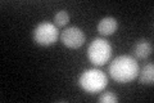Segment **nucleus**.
<instances>
[{
  "label": "nucleus",
  "mask_w": 154,
  "mask_h": 103,
  "mask_svg": "<svg viewBox=\"0 0 154 103\" xmlns=\"http://www.w3.org/2000/svg\"><path fill=\"white\" fill-rule=\"evenodd\" d=\"M139 81L141 82L143 85H153L154 81V65L153 63H148L145 65L141 71L139 72Z\"/></svg>",
  "instance_id": "nucleus-8"
},
{
  "label": "nucleus",
  "mask_w": 154,
  "mask_h": 103,
  "mask_svg": "<svg viewBox=\"0 0 154 103\" xmlns=\"http://www.w3.org/2000/svg\"><path fill=\"white\" fill-rule=\"evenodd\" d=\"M32 37H33V41L36 44H38V45L49 47L58 40L59 32H58V27L54 23L41 22L35 27Z\"/></svg>",
  "instance_id": "nucleus-4"
},
{
  "label": "nucleus",
  "mask_w": 154,
  "mask_h": 103,
  "mask_svg": "<svg viewBox=\"0 0 154 103\" xmlns=\"http://www.w3.org/2000/svg\"><path fill=\"white\" fill-rule=\"evenodd\" d=\"M69 22V14L66 11H59L54 16V24L57 27H64Z\"/></svg>",
  "instance_id": "nucleus-9"
},
{
  "label": "nucleus",
  "mask_w": 154,
  "mask_h": 103,
  "mask_svg": "<svg viewBox=\"0 0 154 103\" xmlns=\"http://www.w3.org/2000/svg\"><path fill=\"white\" fill-rule=\"evenodd\" d=\"M117 101H118V98L114 95L113 92L103 93V94L99 97V99H98L99 103H116Z\"/></svg>",
  "instance_id": "nucleus-10"
},
{
  "label": "nucleus",
  "mask_w": 154,
  "mask_h": 103,
  "mask_svg": "<svg viewBox=\"0 0 154 103\" xmlns=\"http://www.w3.org/2000/svg\"><path fill=\"white\" fill-rule=\"evenodd\" d=\"M96 28L102 36H110L118 28V21L114 17H104L99 21Z\"/></svg>",
  "instance_id": "nucleus-6"
},
{
  "label": "nucleus",
  "mask_w": 154,
  "mask_h": 103,
  "mask_svg": "<svg viewBox=\"0 0 154 103\" xmlns=\"http://www.w3.org/2000/svg\"><path fill=\"white\" fill-rule=\"evenodd\" d=\"M112 57V47L102 37H96L88 48V58L94 66H104Z\"/></svg>",
  "instance_id": "nucleus-3"
},
{
  "label": "nucleus",
  "mask_w": 154,
  "mask_h": 103,
  "mask_svg": "<svg viewBox=\"0 0 154 103\" xmlns=\"http://www.w3.org/2000/svg\"><path fill=\"white\" fill-rule=\"evenodd\" d=\"M110 77L121 84H126L135 80L139 75V63L134 57L123 54L118 56L109 65Z\"/></svg>",
  "instance_id": "nucleus-1"
},
{
  "label": "nucleus",
  "mask_w": 154,
  "mask_h": 103,
  "mask_svg": "<svg viewBox=\"0 0 154 103\" xmlns=\"http://www.w3.org/2000/svg\"><path fill=\"white\" fill-rule=\"evenodd\" d=\"M60 41L64 47L69 49H77L84 45L85 43V34L77 26L67 27L60 34Z\"/></svg>",
  "instance_id": "nucleus-5"
},
{
  "label": "nucleus",
  "mask_w": 154,
  "mask_h": 103,
  "mask_svg": "<svg viewBox=\"0 0 154 103\" xmlns=\"http://www.w3.org/2000/svg\"><path fill=\"white\" fill-rule=\"evenodd\" d=\"M152 52H153V45L146 39L139 40L134 47V54L137 60H146L152 54Z\"/></svg>",
  "instance_id": "nucleus-7"
},
{
  "label": "nucleus",
  "mask_w": 154,
  "mask_h": 103,
  "mask_svg": "<svg viewBox=\"0 0 154 103\" xmlns=\"http://www.w3.org/2000/svg\"><path fill=\"white\" fill-rule=\"evenodd\" d=\"M107 84H108L107 75L102 70H98V68L85 70L79 79V85L81 86V89L89 93V94L100 93L105 89Z\"/></svg>",
  "instance_id": "nucleus-2"
}]
</instances>
